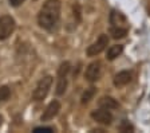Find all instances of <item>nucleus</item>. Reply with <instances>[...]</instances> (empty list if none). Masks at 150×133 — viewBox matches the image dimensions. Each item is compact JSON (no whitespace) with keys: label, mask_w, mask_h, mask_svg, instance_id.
<instances>
[{"label":"nucleus","mask_w":150,"mask_h":133,"mask_svg":"<svg viewBox=\"0 0 150 133\" xmlns=\"http://www.w3.org/2000/svg\"><path fill=\"white\" fill-rule=\"evenodd\" d=\"M60 18V1L47 0L38 14V23L42 28L51 30Z\"/></svg>","instance_id":"1"},{"label":"nucleus","mask_w":150,"mask_h":133,"mask_svg":"<svg viewBox=\"0 0 150 133\" xmlns=\"http://www.w3.org/2000/svg\"><path fill=\"white\" fill-rule=\"evenodd\" d=\"M52 82H54V79L51 75L43 77V78L38 82L36 87L34 89L32 98H34L35 101H42V100H44L47 97V94H48V92H50L51 86H52Z\"/></svg>","instance_id":"2"},{"label":"nucleus","mask_w":150,"mask_h":133,"mask_svg":"<svg viewBox=\"0 0 150 133\" xmlns=\"http://www.w3.org/2000/svg\"><path fill=\"white\" fill-rule=\"evenodd\" d=\"M16 23L12 16L3 15L0 16V41H4L15 31Z\"/></svg>","instance_id":"3"},{"label":"nucleus","mask_w":150,"mask_h":133,"mask_svg":"<svg viewBox=\"0 0 150 133\" xmlns=\"http://www.w3.org/2000/svg\"><path fill=\"white\" fill-rule=\"evenodd\" d=\"M109 46V36L106 34H102L99 38L97 39V42H94L93 44H90L86 50V54L88 57H97L99 55L102 51L106 50V47Z\"/></svg>","instance_id":"4"},{"label":"nucleus","mask_w":150,"mask_h":133,"mask_svg":"<svg viewBox=\"0 0 150 133\" xmlns=\"http://www.w3.org/2000/svg\"><path fill=\"white\" fill-rule=\"evenodd\" d=\"M102 75V63L99 60H95V62H91L90 65L87 66L86 71H84V77L87 81L90 82H95L100 78Z\"/></svg>","instance_id":"5"},{"label":"nucleus","mask_w":150,"mask_h":133,"mask_svg":"<svg viewBox=\"0 0 150 133\" xmlns=\"http://www.w3.org/2000/svg\"><path fill=\"white\" fill-rule=\"evenodd\" d=\"M91 117H93L94 121L103 124V125H110L112 122V114L110 113L109 109H105V108H99L97 110H93L91 112Z\"/></svg>","instance_id":"6"},{"label":"nucleus","mask_w":150,"mask_h":133,"mask_svg":"<svg viewBox=\"0 0 150 133\" xmlns=\"http://www.w3.org/2000/svg\"><path fill=\"white\" fill-rule=\"evenodd\" d=\"M59 110H60V102L58 101V100H54V101H51L50 104L47 105V108H46V110L43 112V114H42L40 120L42 121H51L56 114L59 113Z\"/></svg>","instance_id":"7"},{"label":"nucleus","mask_w":150,"mask_h":133,"mask_svg":"<svg viewBox=\"0 0 150 133\" xmlns=\"http://www.w3.org/2000/svg\"><path fill=\"white\" fill-rule=\"evenodd\" d=\"M110 23L114 27H126L127 28V26H126L127 24V20H126V18L115 10H112L111 14H110Z\"/></svg>","instance_id":"8"},{"label":"nucleus","mask_w":150,"mask_h":133,"mask_svg":"<svg viewBox=\"0 0 150 133\" xmlns=\"http://www.w3.org/2000/svg\"><path fill=\"white\" fill-rule=\"evenodd\" d=\"M131 81V74L129 71H119L115 77H114V86L117 87H122V86H126L129 82Z\"/></svg>","instance_id":"9"},{"label":"nucleus","mask_w":150,"mask_h":133,"mask_svg":"<svg viewBox=\"0 0 150 133\" xmlns=\"http://www.w3.org/2000/svg\"><path fill=\"white\" fill-rule=\"evenodd\" d=\"M98 105H99V108H105V109H117L119 108V104L115 98H112V97H109V95H105L102 98L98 101Z\"/></svg>","instance_id":"10"},{"label":"nucleus","mask_w":150,"mask_h":133,"mask_svg":"<svg viewBox=\"0 0 150 133\" xmlns=\"http://www.w3.org/2000/svg\"><path fill=\"white\" fill-rule=\"evenodd\" d=\"M122 53H123V46H122V44H114V46H110L109 47L106 58L109 60H114L115 58H118Z\"/></svg>","instance_id":"11"},{"label":"nucleus","mask_w":150,"mask_h":133,"mask_svg":"<svg viewBox=\"0 0 150 133\" xmlns=\"http://www.w3.org/2000/svg\"><path fill=\"white\" fill-rule=\"evenodd\" d=\"M66 89H67V75L66 74H58V83H56L55 93L58 95L64 94Z\"/></svg>","instance_id":"12"},{"label":"nucleus","mask_w":150,"mask_h":133,"mask_svg":"<svg viewBox=\"0 0 150 133\" xmlns=\"http://www.w3.org/2000/svg\"><path fill=\"white\" fill-rule=\"evenodd\" d=\"M110 35H111L114 39H121V38H125L127 35V28L126 27H114L112 26L110 28Z\"/></svg>","instance_id":"13"},{"label":"nucleus","mask_w":150,"mask_h":133,"mask_svg":"<svg viewBox=\"0 0 150 133\" xmlns=\"http://www.w3.org/2000/svg\"><path fill=\"white\" fill-rule=\"evenodd\" d=\"M94 94H95V87H88L83 92V94H82V98H81V102L82 104H88V102L93 100Z\"/></svg>","instance_id":"14"},{"label":"nucleus","mask_w":150,"mask_h":133,"mask_svg":"<svg viewBox=\"0 0 150 133\" xmlns=\"http://www.w3.org/2000/svg\"><path fill=\"white\" fill-rule=\"evenodd\" d=\"M9 95H11V90H9L8 86H1V87H0V101L8 100Z\"/></svg>","instance_id":"15"},{"label":"nucleus","mask_w":150,"mask_h":133,"mask_svg":"<svg viewBox=\"0 0 150 133\" xmlns=\"http://www.w3.org/2000/svg\"><path fill=\"white\" fill-rule=\"evenodd\" d=\"M51 132H54V129L50 127H38L34 129V133H51Z\"/></svg>","instance_id":"16"},{"label":"nucleus","mask_w":150,"mask_h":133,"mask_svg":"<svg viewBox=\"0 0 150 133\" xmlns=\"http://www.w3.org/2000/svg\"><path fill=\"white\" fill-rule=\"evenodd\" d=\"M74 18L76 19V22H81V6L79 4H74Z\"/></svg>","instance_id":"17"},{"label":"nucleus","mask_w":150,"mask_h":133,"mask_svg":"<svg viewBox=\"0 0 150 133\" xmlns=\"http://www.w3.org/2000/svg\"><path fill=\"white\" fill-rule=\"evenodd\" d=\"M119 129H121L122 132H129V130H130V132H133V130H134V128H133V125H130L127 121H123V122H122V125L119 127Z\"/></svg>","instance_id":"18"},{"label":"nucleus","mask_w":150,"mask_h":133,"mask_svg":"<svg viewBox=\"0 0 150 133\" xmlns=\"http://www.w3.org/2000/svg\"><path fill=\"white\" fill-rule=\"evenodd\" d=\"M8 1H9V6L12 7H19L24 3V0H8Z\"/></svg>","instance_id":"19"},{"label":"nucleus","mask_w":150,"mask_h":133,"mask_svg":"<svg viewBox=\"0 0 150 133\" xmlns=\"http://www.w3.org/2000/svg\"><path fill=\"white\" fill-rule=\"evenodd\" d=\"M1 124H3V117L0 116V127H1Z\"/></svg>","instance_id":"20"},{"label":"nucleus","mask_w":150,"mask_h":133,"mask_svg":"<svg viewBox=\"0 0 150 133\" xmlns=\"http://www.w3.org/2000/svg\"><path fill=\"white\" fill-rule=\"evenodd\" d=\"M34 1H36V0H34Z\"/></svg>","instance_id":"21"}]
</instances>
